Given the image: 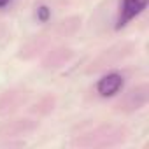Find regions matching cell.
I'll return each mask as SVG.
<instances>
[{
	"label": "cell",
	"mask_w": 149,
	"mask_h": 149,
	"mask_svg": "<svg viewBox=\"0 0 149 149\" xmlns=\"http://www.w3.org/2000/svg\"><path fill=\"white\" fill-rule=\"evenodd\" d=\"M79 28H81V18L79 16H67V18L53 23L51 26L44 28L37 35H33L30 40H26L21 46L18 56L21 60H32V58L42 54L44 51H47L49 46H53L56 40L74 35Z\"/></svg>",
	"instance_id": "1"
},
{
	"label": "cell",
	"mask_w": 149,
	"mask_h": 149,
	"mask_svg": "<svg viewBox=\"0 0 149 149\" xmlns=\"http://www.w3.org/2000/svg\"><path fill=\"white\" fill-rule=\"evenodd\" d=\"M130 132L123 125L116 123H105L98 125L88 132H83L74 137L72 146L74 147H83V149H100V147H114L121 146L128 140Z\"/></svg>",
	"instance_id": "2"
},
{
	"label": "cell",
	"mask_w": 149,
	"mask_h": 149,
	"mask_svg": "<svg viewBox=\"0 0 149 149\" xmlns=\"http://www.w3.org/2000/svg\"><path fill=\"white\" fill-rule=\"evenodd\" d=\"M133 53H135V44H133V42L123 40V42L112 44V46H109L107 49L100 51V53L90 61V65L86 67V74H97V72L107 70V68H111V67H116L118 63H121V61H125L126 58H130Z\"/></svg>",
	"instance_id": "3"
},
{
	"label": "cell",
	"mask_w": 149,
	"mask_h": 149,
	"mask_svg": "<svg viewBox=\"0 0 149 149\" xmlns=\"http://www.w3.org/2000/svg\"><path fill=\"white\" fill-rule=\"evenodd\" d=\"M149 102V86L147 83H140L135 84L133 88H130L116 104V111L119 112H135L146 107V104Z\"/></svg>",
	"instance_id": "4"
},
{
	"label": "cell",
	"mask_w": 149,
	"mask_h": 149,
	"mask_svg": "<svg viewBox=\"0 0 149 149\" xmlns=\"http://www.w3.org/2000/svg\"><path fill=\"white\" fill-rule=\"evenodd\" d=\"M30 98V91L26 88H9L0 91V116L7 118L18 112Z\"/></svg>",
	"instance_id": "5"
},
{
	"label": "cell",
	"mask_w": 149,
	"mask_h": 149,
	"mask_svg": "<svg viewBox=\"0 0 149 149\" xmlns=\"http://www.w3.org/2000/svg\"><path fill=\"white\" fill-rule=\"evenodd\" d=\"M39 128V121L33 118H14L0 125V139L9 140V139H18L30 135Z\"/></svg>",
	"instance_id": "6"
},
{
	"label": "cell",
	"mask_w": 149,
	"mask_h": 149,
	"mask_svg": "<svg viewBox=\"0 0 149 149\" xmlns=\"http://www.w3.org/2000/svg\"><path fill=\"white\" fill-rule=\"evenodd\" d=\"M74 58V49L68 46H51V49L42 53L40 67L47 70H56L67 65Z\"/></svg>",
	"instance_id": "7"
},
{
	"label": "cell",
	"mask_w": 149,
	"mask_h": 149,
	"mask_svg": "<svg viewBox=\"0 0 149 149\" xmlns=\"http://www.w3.org/2000/svg\"><path fill=\"white\" fill-rule=\"evenodd\" d=\"M147 6V0H121L119 13L116 19V30L126 26L132 19H135Z\"/></svg>",
	"instance_id": "8"
},
{
	"label": "cell",
	"mask_w": 149,
	"mask_h": 149,
	"mask_svg": "<svg viewBox=\"0 0 149 149\" xmlns=\"http://www.w3.org/2000/svg\"><path fill=\"white\" fill-rule=\"evenodd\" d=\"M123 88V76L121 74H107V76H104L98 83H97V93L104 98L107 97H114L121 91Z\"/></svg>",
	"instance_id": "9"
},
{
	"label": "cell",
	"mask_w": 149,
	"mask_h": 149,
	"mask_svg": "<svg viewBox=\"0 0 149 149\" xmlns=\"http://www.w3.org/2000/svg\"><path fill=\"white\" fill-rule=\"evenodd\" d=\"M54 105H56V98L53 97V95H44V97H40L35 104H33V107L30 109L33 114H37V116H46V114H49L53 109H54Z\"/></svg>",
	"instance_id": "10"
},
{
	"label": "cell",
	"mask_w": 149,
	"mask_h": 149,
	"mask_svg": "<svg viewBox=\"0 0 149 149\" xmlns=\"http://www.w3.org/2000/svg\"><path fill=\"white\" fill-rule=\"evenodd\" d=\"M9 2H11V0H0V9H2V7H6Z\"/></svg>",
	"instance_id": "11"
}]
</instances>
